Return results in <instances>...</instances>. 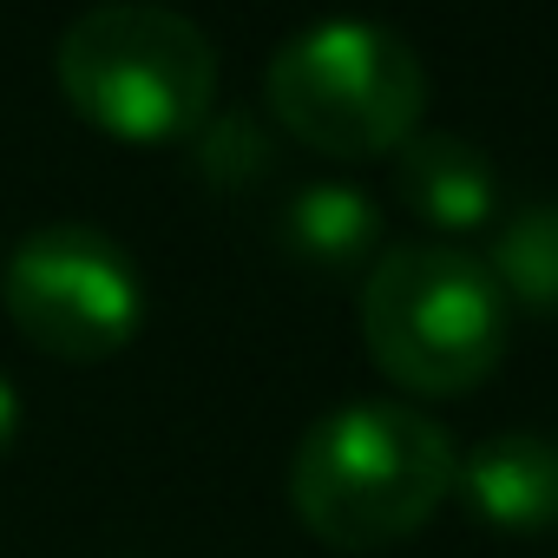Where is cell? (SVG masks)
<instances>
[{"instance_id":"52a82bcc","label":"cell","mask_w":558,"mask_h":558,"mask_svg":"<svg viewBox=\"0 0 558 558\" xmlns=\"http://www.w3.org/2000/svg\"><path fill=\"white\" fill-rule=\"evenodd\" d=\"M395 191L401 204L434 223L440 236H466V230H486L493 210H499V171L493 158L460 138V132H414L401 151H395Z\"/></svg>"},{"instance_id":"6da1fadb","label":"cell","mask_w":558,"mask_h":558,"mask_svg":"<svg viewBox=\"0 0 558 558\" xmlns=\"http://www.w3.org/2000/svg\"><path fill=\"white\" fill-rule=\"evenodd\" d=\"M453 434L414 401H342L303 434L290 460V506L323 545L381 551L453 499Z\"/></svg>"},{"instance_id":"30bf717a","label":"cell","mask_w":558,"mask_h":558,"mask_svg":"<svg viewBox=\"0 0 558 558\" xmlns=\"http://www.w3.org/2000/svg\"><path fill=\"white\" fill-rule=\"evenodd\" d=\"M21 440V395H14V381L0 375V453H8Z\"/></svg>"},{"instance_id":"7a4b0ae2","label":"cell","mask_w":558,"mask_h":558,"mask_svg":"<svg viewBox=\"0 0 558 558\" xmlns=\"http://www.w3.org/2000/svg\"><path fill=\"white\" fill-rule=\"evenodd\" d=\"M368 362L421 401L473 395L512 342V303L460 243H395L368 263L355 296Z\"/></svg>"},{"instance_id":"5b68a950","label":"cell","mask_w":558,"mask_h":558,"mask_svg":"<svg viewBox=\"0 0 558 558\" xmlns=\"http://www.w3.org/2000/svg\"><path fill=\"white\" fill-rule=\"evenodd\" d=\"M8 323L53 362H112L145 329V276L99 223H47L0 256Z\"/></svg>"},{"instance_id":"ba28073f","label":"cell","mask_w":558,"mask_h":558,"mask_svg":"<svg viewBox=\"0 0 558 558\" xmlns=\"http://www.w3.org/2000/svg\"><path fill=\"white\" fill-rule=\"evenodd\" d=\"M283 243L316 269H355V263L381 256V210H375L368 191H355L342 178H323V184H303L290 197Z\"/></svg>"},{"instance_id":"8992f818","label":"cell","mask_w":558,"mask_h":558,"mask_svg":"<svg viewBox=\"0 0 558 558\" xmlns=\"http://www.w3.org/2000/svg\"><path fill=\"white\" fill-rule=\"evenodd\" d=\"M453 499L493 532H558V434H493L460 473Z\"/></svg>"},{"instance_id":"277c9868","label":"cell","mask_w":558,"mask_h":558,"mask_svg":"<svg viewBox=\"0 0 558 558\" xmlns=\"http://www.w3.org/2000/svg\"><path fill=\"white\" fill-rule=\"evenodd\" d=\"M263 99L269 119L296 145L336 165H368V158H395L421 132L427 66L395 27L336 14V21H310L269 53Z\"/></svg>"},{"instance_id":"9c48e42d","label":"cell","mask_w":558,"mask_h":558,"mask_svg":"<svg viewBox=\"0 0 558 558\" xmlns=\"http://www.w3.org/2000/svg\"><path fill=\"white\" fill-rule=\"evenodd\" d=\"M512 310L558 316V204H525L499 223L493 250L480 256Z\"/></svg>"},{"instance_id":"3957f363","label":"cell","mask_w":558,"mask_h":558,"mask_svg":"<svg viewBox=\"0 0 558 558\" xmlns=\"http://www.w3.org/2000/svg\"><path fill=\"white\" fill-rule=\"evenodd\" d=\"M60 99L112 145H184L217 106V47L158 0L86 8L53 53Z\"/></svg>"}]
</instances>
